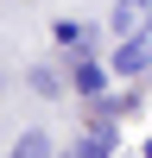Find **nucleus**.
I'll list each match as a JSON object with an SVG mask.
<instances>
[{
	"mask_svg": "<svg viewBox=\"0 0 152 158\" xmlns=\"http://www.w3.org/2000/svg\"><path fill=\"white\" fill-rule=\"evenodd\" d=\"M114 70H120V76H152V32L120 38V51H114Z\"/></svg>",
	"mask_w": 152,
	"mask_h": 158,
	"instance_id": "nucleus-1",
	"label": "nucleus"
},
{
	"mask_svg": "<svg viewBox=\"0 0 152 158\" xmlns=\"http://www.w3.org/2000/svg\"><path fill=\"white\" fill-rule=\"evenodd\" d=\"M51 32H57V44H70V51H82L89 38H95V32H89V25H76V19H57V25H51Z\"/></svg>",
	"mask_w": 152,
	"mask_h": 158,
	"instance_id": "nucleus-5",
	"label": "nucleus"
},
{
	"mask_svg": "<svg viewBox=\"0 0 152 158\" xmlns=\"http://www.w3.org/2000/svg\"><path fill=\"white\" fill-rule=\"evenodd\" d=\"M76 89H82L89 101H101V95H108V70H101L95 57H82V63H76Z\"/></svg>",
	"mask_w": 152,
	"mask_h": 158,
	"instance_id": "nucleus-4",
	"label": "nucleus"
},
{
	"mask_svg": "<svg viewBox=\"0 0 152 158\" xmlns=\"http://www.w3.org/2000/svg\"><path fill=\"white\" fill-rule=\"evenodd\" d=\"M108 152H114V120H95L76 139V158H108Z\"/></svg>",
	"mask_w": 152,
	"mask_h": 158,
	"instance_id": "nucleus-3",
	"label": "nucleus"
},
{
	"mask_svg": "<svg viewBox=\"0 0 152 158\" xmlns=\"http://www.w3.org/2000/svg\"><path fill=\"white\" fill-rule=\"evenodd\" d=\"M32 89H38V95H63V82H57V70H32Z\"/></svg>",
	"mask_w": 152,
	"mask_h": 158,
	"instance_id": "nucleus-7",
	"label": "nucleus"
},
{
	"mask_svg": "<svg viewBox=\"0 0 152 158\" xmlns=\"http://www.w3.org/2000/svg\"><path fill=\"white\" fill-rule=\"evenodd\" d=\"M13 158H51V139L38 133V127H32V133H19V146H13Z\"/></svg>",
	"mask_w": 152,
	"mask_h": 158,
	"instance_id": "nucleus-6",
	"label": "nucleus"
},
{
	"mask_svg": "<svg viewBox=\"0 0 152 158\" xmlns=\"http://www.w3.org/2000/svg\"><path fill=\"white\" fill-rule=\"evenodd\" d=\"M152 32V0H120L114 6V38H139Z\"/></svg>",
	"mask_w": 152,
	"mask_h": 158,
	"instance_id": "nucleus-2",
	"label": "nucleus"
}]
</instances>
